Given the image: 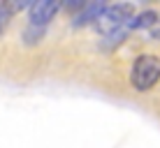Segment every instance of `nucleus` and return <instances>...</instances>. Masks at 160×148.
Wrapping results in <instances>:
<instances>
[{
    "label": "nucleus",
    "instance_id": "obj_1",
    "mask_svg": "<svg viewBox=\"0 0 160 148\" xmlns=\"http://www.w3.org/2000/svg\"><path fill=\"white\" fill-rule=\"evenodd\" d=\"M160 81V58L153 56V53H144L132 63L130 69V86L135 90L144 93L151 90Z\"/></svg>",
    "mask_w": 160,
    "mask_h": 148
},
{
    "label": "nucleus",
    "instance_id": "obj_7",
    "mask_svg": "<svg viewBox=\"0 0 160 148\" xmlns=\"http://www.w3.org/2000/svg\"><path fill=\"white\" fill-rule=\"evenodd\" d=\"M151 37H153V40H160V21L156 23V28L151 30Z\"/></svg>",
    "mask_w": 160,
    "mask_h": 148
},
{
    "label": "nucleus",
    "instance_id": "obj_5",
    "mask_svg": "<svg viewBox=\"0 0 160 148\" xmlns=\"http://www.w3.org/2000/svg\"><path fill=\"white\" fill-rule=\"evenodd\" d=\"M158 21H160V16H158L156 12H151V9H144V12L135 14V19L130 21V26H128V28H130V30H144V28L153 30Z\"/></svg>",
    "mask_w": 160,
    "mask_h": 148
},
{
    "label": "nucleus",
    "instance_id": "obj_6",
    "mask_svg": "<svg viewBox=\"0 0 160 148\" xmlns=\"http://www.w3.org/2000/svg\"><path fill=\"white\" fill-rule=\"evenodd\" d=\"M9 19H12V12H9L7 2H0V35L5 32V28H7Z\"/></svg>",
    "mask_w": 160,
    "mask_h": 148
},
{
    "label": "nucleus",
    "instance_id": "obj_4",
    "mask_svg": "<svg viewBox=\"0 0 160 148\" xmlns=\"http://www.w3.org/2000/svg\"><path fill=\"white\" fill-rule=\"evenodd\" d=\"M104 9H107V5H104V2H88L86 7L74 16V26L79 28V26H86V23H95V21L102 16Z\"/></svg>",
    "mask_w": 160,
    "mask_h": 148
},
{
    "label": "nucleus",
    "instance_id": "obj_3",
    "mask_svg": "<svg viewBox=\"0 0 160 148\" xmlns=\"http://www.w3.org/2000/svg\"><path fill=\"white\" fill-rule=\"evenodd\" d=\"M60 9V2H56V0H37V2L30 5L28 9V21L32 28H47L49 23H51V19L58 14Z\"/></svg>",
    "mask_w": 160,
    "mask_h": 148
},
{
    "label": "nucleus",
    "instance_id": "obj_2",
    "mask_svg": "<svg viewBox=\"0 0 160 148\" xmlns=\"http://www.w3.org/2000/svg\"><path fill=\"white\" fill-rule=\"evenodd\" d=\"M132 19H135V5L116 2V5H107V9H104L102 16L95 21V26L104 32V35H112V32H116V30L128 28Z\"/></svg>",
    "mask_w": 160,
    "mask_h": 148
}]
</instances>
